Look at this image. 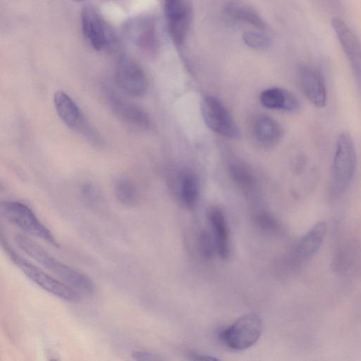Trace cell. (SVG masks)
Instances as JSON below:
<instances>
[{
	"label": "cell",
	"mask_w": 361,
	"mask_h": 361,
	"mask_svg": "<svg viewBox=\"0 0 361 361\" xmlns=\"http://www.w3.org/2000/svg\"><path fill=\"white\" fill-rule=\"evenodd\" d=\"M15 242L28 256L78 292L88 294L94 292V284L88 276L60 262L30 238L18 234L15 237Z\"/></svg>",
	"instance_id": "1"
},
{
	"label": "cell",
	"mask_w": 361,
	"mask_h": 361,
	"mask_svg": "<svg viewBox=\"0 0 361 361\" xmlns=\"http://www.w3.org/2000/svg\"><path fill=\"white\" fill-rule=\"evenodd\" d=\"M1 246L13 263L32 282L49 293L66 301L79 300V292L75 288L56 279L47 272L19 255L11 247L3 235H1Z\"/></svg>",
	"instance_id": "2"
},
{
	"label": "cell",
	"mask_w": 361,
	"mask_h": 361,
	"mask_svg": "<svg viewBox=\"0 0 361 361\" xmlns=\"http://www.w3.org/2000/svg\"><path fill=\"white\" fill-rule=\"evenodd\" d=\"M357 166V155L350 134L341 133L337 138L332 164L331 185L336 195L343 193L352 183Z\"/></svg>",
	"instance_id": "3"
},
{
	"label": "cell",
	"mask_w": 361,
	"mask_h": 361,
	"mask_svg": "<svg viewBox=\"0 0 361 361\" xmlns=\"http://www.w3.org/2000/svg\"><path fill=\"white\" fill-rule=\"evenodd\" d=\"M54 104L59 118L66 127L95 147H101L104 145L102 137L68 94L63 91L55 92Z\"/></svg>",
	"instance_id": "4"
},
{
	"label": "cell",
	"mask_w": 361,
	"mask_h": 361,
	"mask_svg": "<svg viewBox=\"0 0 361 361\" xmlns=\"http://www.w3.org/2000/svg\"><path fill=\"white\" fill-rule=\"evenodd\" d=\"M262 331V321L255 313L246 314L219 333L222 343L228 348L243 350L252 346L259 338Z\"/></svg>",
	"instance_id": "5"
},
{
	"label": "cell",
	"mask_w": 361,
	"mask_h": 361,
	"mask_svg": "<svg viewBox=\"0 0 361 361\" xmlns=\"http://www.w3.org/2000/svg\"><path fill=\"white\" fill-rule=\"evenodd\" d=\"M1 207L4 216L20 230L56 247H59L50 230L39 221L28 206L17 201H5L1 203Z\"/></svg>",
	"instance_id": "6"
},
{
	"label": "cell",
	"mask_w": 361,
	"mask_h": 361,
	"mask_svg": "<svg viewBox=\"0 0 361 361\" xmlns=\"http://www.w3.org/2000/svg\"><path fill=\"white\" fill-rule=\"evenodd\" d=\"M201 114L206 126L213 132L230 139H237L240 130L224 104L216 97L205 96L201 102Z\"/></svg>",
	"instance_id": "7"
},
{
	"label": "cell",
	"mask_w": 361,
	"mask_h": 361,
	"mask_svg": "<svg viewBox=\"0 0 361 361\" xmlns=\"http://www.w3.org/2000/svg\"><path fill=\"white\" fill-rule=\"evenodd\" d=\"M164 13L170 39L176 47L180 48L189 33L192 9L185 0H165Z\"/></svg>",
	"instance_id": "8"
},
{
	"label": "cell",
	"mask_w": 361,
	"mask_h": 361,
	"mask_svg": "<svg viewBox=\"0 0 361 361\" xmlns=\"http://www.w3.org/2000/svg\"><path fill=\"white\" fill-rule=\"evenodd\" d=\"M81 27L87 42L96 51H102L111 46L114 35L100 13L93 6L82 8Z\"/></svg>",
	"instance_id": "9"
},
{
	"label": "cell",
	"mask_w": 361,
	"mask_h": 361,
	"mask_svg": "<svg viewBox=\"0 0 361 361\" xmlns=\"http://www.w3.org/2000/svg\"><path fill=\"white\" fill-rule=\"evenodd\" d=\"M128 39L145 54H157L160 41L154 20L149 16L137 17L130 20L125 26Z\"/></svg>",
	"instance_id": "10"
},
{
	"label": "cell",
	"mask_w": 361,
	"mask_h": 361,
	"mask_svg": "<svg viewBox=\"0 0 361 361\" xmlns=\"http://www.w3.org/2000/svg\"><path fill=\"white\" fill-rule=\"evenodd\" d=\"M104 94L111 110L126 124L142 130L151 127V118L142 106L123 97L114 89L106 88Z\"/></svg>",
	"instance_id": "11"
},
{
	"label": "cell",
	"mask_w": 361,
	"mask_h": 361,
	"mask_svg": "<svg viewBox=\"0 0 361 361\" xmlns=\"http://www.w3.org/2000/svg\"><path fill=\"white\" fill-rule=\"evenodd\" d=\"M114 78L116 86L128 96L140 97L147 92V80L142 68L127 56L118 59Z\"/></svg>",
	"instance_id": "12"
},
{
	"label": "cell",
	"mask_w": 361,
	"mask_h": 361,
	"mask_svg": "<svg viewBox=\"0 0 361 361\" xmlns=\"http://www.w3.org/2000/svg\"><path fill=\"white\" fill-rule=\"evenodd\" d=\"M333 30L351 67L358 91L361 95V42L342 19L331 20Z\"/></svg>",
	"instance_id": "13"
},
{
	"label": "cell",
	"mask_w": 361,
	"mask_h": 361,
	"mask_svg": "<svg viewBox=\"0 0 361 361\" xmlns=\"http://www.w3.org/2000/svg\"><path fill=\"white\" fill-rule=\"evenodd\" d=\"M297 80L303 95L312 105L318 108L326 105V85L322 75L316 68L308 65L300 66L297 70Z\"/></svg>",
	"instance_id": "14"
},
{
	"label": "cell",
	"mask_w": 361,
	"mask_h": 361,
	"mask_svg": "<svg viewBox=\"0 0 361 361\" xmlns=\"http://www.w3.org/2000/svg\"><path fill=\"white\" fill-rule=\"evenodd\" d=\"M261 104L269 109L295 112L300 104L297 97L282 87H271L262 91L259 96Z\"/></svg>",
	"instance_id": "15"
},
{
	"label": "cell",
	"mask_w": 361,
	"mask_h": 361,
	"mask_svg": "<svg viewBox=\"0 0 361 361\" xmlns=\"http://www.w3.org/2000/svg\"><path fill=\"white\" fill-rule=\"evenodd\" d=\"M216 252L224 259L230 254V240L227 222L223 212L218 207L212 208L208 214Z\"/></svg>",
	"instance_id": "16"
},
{
	"label": "cell",
	"mask_w": 361,
	"mask_h": 361,
	"mask_svg": "<svg viewBox=\"0 0 361 361\" xmlns=\"http://www.w3.org/2000/svg\"><path fill=\"white\" fill-rule=\"evenodd\" d=\"M326 233L324 221L315 224L300 240L295 255L298 259L305 260L312 257L319 249Z\"/></svg>",
	"instance_id": "17"
},
{
	"label": "cell",
	"mask_w": 361,
	"mask_h": 361,
	"mask_svg": "<svg viewBox=\"0 0 361 361\" xmlns=\"http://www.w3.org/2000/svg\"><path fill=\"white\" fill-rule=\"evenodd\" d=\"M253 133L257 142L264 147H273L279 143L283 131L279 123L268 116H260L255 120Z\"/></svg>",
	"instance_id": "18"
},
{
	"label": "cell",
	"mask_w": 361,
	"mask_h": 361,
	"mask_svg": "<svg viewBox=\"0 0 361 361\" xmlns=\"http://www.w3.org/2000/svg\"><path fill=\"white\" fill-rule=\"evenodd\" d=\"M225 13L232 19L248 24L259 30H264L266 24L261 16L252 7L243 3L233 1L227 4Z\"/></svg>",
	"instance_id": "19"
},
{
	"label": "cell",
	"mask_w": 361,
	"mask_h": 361,
	"mask_svg": "<svg viewBox=\"0 0 361 361\" xmlns=\"http://www.w3.org/2000/svg\"><path fill=\"white\" fill-rule=\"evenodd\" d=\"M200 186L196 175L190 171L182 173L180 180V197L188 207H193L197 202Z\"/></svg>",
	"instance_id": "20"
},
{
	"label": "cell",
	"mask_w": 361,
	"mask_h": 361,
	"mask_svg": "<svg viewBox=\"0 0 361 361\" xmlns=\"http://www.w3.org/2000/svg\"><path fill=\"white\" fill-rule=\"evenodd\" d=\"M114 194L120 204L125 207L135 206L139 200L137 188L132 180L127 178H119L114 183Z\"/></svg>",
	"instance_id": "21"
},
{
	"label": "cell",
	"mask_w": 361,
	"mask_h": 361,
	"mask_svg": "<svg viewBox=\"0 0 361 361\" xmlns=\"http://www.w3.org/2000/svg\"><path fill=\"white\" fill-rule=\"evenodd\" d=\"M229 171L234 182L247 192L252 191L257 186V180L250 169L241 162H233Z\"/></svg>",
	"instance_id": "22"
},
{
	"label": "cell",
	"mask_w": 361,
	"mask_h": 361,
	"mask_svg": "<svg viewBox=\"0 0 361 361\" xmlns=\"http://www.w3.org/2000/svg\"><path fill=\"white\" fill-rule=\"evenodd\" d=\"M243 41L250 48L264 51L271 46V39L262 30H247L243 33Z\"/></svg>",
	"instance_id": "23"
},
{
	"label": "cell",
	"mask_w": 361,
	"mask_h": 361,
	"mask_svg": "<svg viewBox=\"0 0 361 361\" xmlns=\"http://www.w3.org/2000/svg\"><path fill=\"white\" fill-rule=\"evenodd\" d=\"M199 247L201 254L206 259L212 258L214 253L216 252V244L213 236L207 231H202L200 232L199 237Z\"/></svg>",
	"instance_id": "24"
},
{
	"label": "cell",
	"mask_w": 361,
	"mask_h": 361,
	"mask_svg": "<svg viewBox=\"0 0 361 361\" xmlns=\"http://www.w3.org/2000/svg\"><path fill=\"white\" fill-rule=\"evenodd\" d=\"M259 225L267 230H274L277 224L274 219L267 213H262L257 216Z\"/></svg>",
	"instance_id": "25"
},
{
	"label": "cell",
	"mask_w": 361,
	"mask_h": 361,
	"mask_svg": "<svg viewBox=\"0 0 361 361\" xmlns=\"http://www.w3.org/2000/svg\"><path fill=\"white\" fill-rule=\"evenodd\" d=\"M132 357L135 360H161L159 355L150 351L135 350L131 354Z\"/></svg>",
	"instance_id": "26"
},
{
	"label": "cell",
	"mask_w": 361,
	"mask_h": 361,
	"mask_svg": "<svg viewBox=\"0 0 361 361\" xmlns=\"http://www.w3.org/2000/svg\"><path fill=\"white\" fill-rule=\"evenodd\" d=\"M193 360H216V358L211 357L209 355H204L201 354H197V353H192L191 355Z\"/></svg>",
	"instance_id": "27"
},
{
	"label": "cell",
	"mask_w": 361,
	"mask_h": 361,
	"mask_svg": "<svg viewBox=\"0 0 361 361\" xmlns=\"http://www.w3.org/2000/svg\"><path fill=\"white\" fill-rule=\"evenodd\" d=\"M72 1H75V2H82L85 0H72Z\"/></svg>",
	"instance_id": "28"
}]
</instances>
